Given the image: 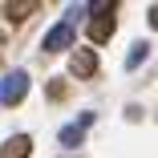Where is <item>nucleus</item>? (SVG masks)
<instances>
[{
  "instance_id": "nucleus-1",
  "label": "nucleus",
  "mask_w": 158,
  "mask_h": 158,
  "mask_svg": "<svg viewBox=\"0 0 158 158\" xmlns=\"http://www.w3.org/2000/svg\"><path fill=\"white\" fill-rule=\"evenodd\" d=\"M114 8H118L114 0L89 4V12H93V16H89V41H93V45H106V41L114 37V24H118V20H114Z\"/></svg>"
},
{
  "instance_id": "nucleus-2",
  "label": "nucleus",
  "mask_w": 158,
  "mask_h": 158,
  "mask_svg": "<svg viewBox=\"0 0 158 158\" xmlns=\"http://www.w3.org/2000/svg\"><path fill=\"white\" fill-rule=\"evenodd\" d=\"M24 93H28V73H8L4 81H0V106H16L24 102Z\"/></svg>"
},
{
  "instance_id": "nucleus-3",
  "label": "nucleus",
  "mask_w": 158,
  "mask_h": 158,
  "mask_svg": "<svg viewBox=\"0 0 158 158\" xmlns=\"http://www.w3.org/2000/svg\"><path fill=\"white\" fill-rule=\"evenodd\" d=\"M69 45H73V24L69 20L53 24L49 33H45V53H61V49H69Z\"/></svg>"
},
{
  "instance_id": "nucleus-4",
  "label": "nucleus",
  "mask_w": 158,
  "mask_h": 158,
  "mask_svg": "<svg viewBox=\"0 0 158 158\" xmlns=\"http://www.w3.org/2000/svg\"><path fill=\"white\" fill-rule=\"evenodd\" d=\"M69 73L73 77H93V73H98V53H93V49H77L73 57H69Z\"/></svg>"
},
{
  "instance_id": "nucleus-5",
  "label": "nucleus",
  "mask_w": 158,
  "mask_h": 158,
  "mask_svg": "<svg viewBox=\"0 0 158 158\" xmlns=\"http://www.w3.org/2000/svg\"><path fill=\"white\" fill-rule=\"evenodd\" d=\"M33 154V138L28 134H12L4 146H0V158H28Z\"/></svg>"
},
{
  "instance_id": "nucleus-6",
  "label": "nucleus",
  "mask_w": 158,
  "mask_h": 158,
  "mask_svg": "<svg viewBox=\"0 0 158 158\" xmlns=\"http://www.w3.org/2000/svg\"><path fill=\"white\" fill-rule=\"evenodd\" d=\"M93 122V114H85L81 122H73V126H65L61 130V146H81V138H85V126Z\"/></svg>"
},
{
  "instance_id": "nucleus-7",
  "label": "nucleus",
  "mask_w": 158,
  "mask_h": 158,
  "mask_svg": "<svg viewBox=\"0 0 158 158\" xmlns=\"http://www.w3.org/2000/svg\"><path fill=\"white\" fill-rule=\"evenodd\" d=\"M37 12V4L33 0H16V4H4V16L8 20H24V16H33Z\"/></svg>"
},
{
  "instance_id": "nucleus-8",
  "label": "nucleus",
  "mask_w": 158,
  "mask_h": 158,
  "mask_svg": "<svg viewBox=\"0 0 158 158\" xmlns=\"http://www.w3.org/2000/svg\"><path fill=\"white\" fill-rule=\"evenodd\" d=\"M146 53H150V49H146V45L138 41V45L130 49V57H126V69H138V65H142V61H146Z\"/></svg>"
},
{
  "instance_id": "nucleus-9",
  "label": "nucleus",
  "mask_w": 158,
  "mask_h": 158,
  "mask_svg": "<svg viewBox=\"0 0 158 158\" xmlns=\"http://www.w3.org/2000/svg\"><path fill=\"white\" fill-rule=\"evenodd\" d=\"M146 20H150V28H158V4H150V16Z\"/></svg>"
}]
</instances>
